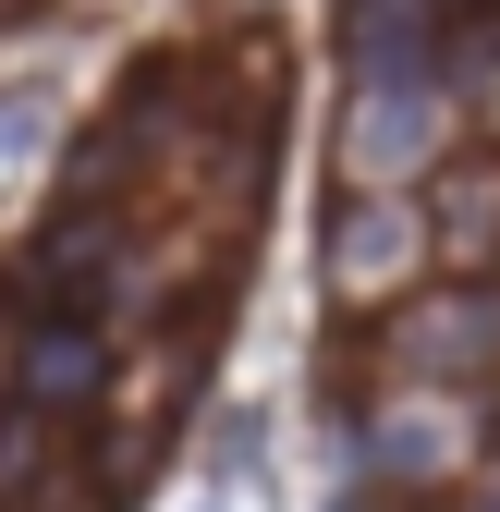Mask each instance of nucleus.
<instances>
[{
    "label": "nucleus",
    "instance_id": "f257e3e1",
    "mask_svg": "<svg viewBox=\"0 0 500 512\" xmlns=\"http://www.w3.org/2000/svg\"><path fill=\"white\" fill-rule=\"evenodd\" d=\"M500 354V305L488 293H440V305H403L391 317V366L403 378H476Z\"/></svg>",
    "mask_w": 500,
    "mask_h": 512
},
{
    "label": "nucleus",
    "instance_id": "f03ea898",
    "mask_svg": "<svg viewBox=\"0 0 500 512\" xmlns=\"http://www.w3.org/2000/svg\"><path fill=\"white\" fill-rule=\"evenodd\" d=\"M13 391L37 415H86L110 391V342L86 330V317H49V330H25V354H13Z\"/></svg>",
    "mask_w": 500,
    "mask_h": 512
},
{
    "label": "nucleus",
    "instance_id": "7ed1b4c3",
    "mask_svg": "<svg viewBox=\"0 0 500 512\" xmlns=\"http://www.w3.org/2000/svg\"><path fill=\"white\" fill-rule=\"evenodd\" d=\"M342 49H354V86H427V49H440V13L427 0H354L342 13Z\"/></svg>",
    "mask_w": 500,
    "mask_h": 512
},
{
    "label": "nucleus",
    "instance_id": "20e7f679",
    "mask_svg": "<svg viewBox=\"0 0 500 512\" xmlns=\"http://www.w3.org/2000/svg\"><path fill=\"white\" fill-rule=\"evenodd\" d=\"M415 256H427L415 208H391V196H354V208H330V281H342V293H379V281H403Z\"/></svg>",
    "mask_w": 500,
    "mask_h": 512
},
{
    "label": "nucleus",
    "instance_id": "39448f33",
    "mask_svg": "<svg viewBox=\"0 0 500 512\" xmlns=\"http://www.w3.org/2000/svg\"><path fill=\"white\" fill-rule=\"evenodd\" d=\"M415 232L440 244L452 269H488V256H500V171H488V159H452L440 183H427V220H415Z\"/></svg>",
    "mask_w": 500,
    "mask_h": 512
},
{
    "label": "nucleus",
    "instance_id": "423d86ee",
    "mask_svg": "<svg viewBox=\"0 0 500 512\" xmlns=\"http://www.w3.org/2000/svg\"><path fill=\"white\" fill-rule=\"evenodd\" d=\"M415 159H440V98L427 86H379V98H354V171L366 183H391Z\"/></svg>",
    "mask_w": 500,
    "mask_h": 512
},
{
    "label": "nucleus",
    "instance_id": "0eeeda50",
    "mask_svg": "<svg viewBox=\"0 0 500 512\" xmlns=\"http://www.w3.org/2000/svg\"><path fill=\"white\" fill-rule=\"evenodd\" d=\"M366 464H379V476H403V488H427V476H452L464 464V427L452 415H379V439H366Z\"/></svg>",
    "mask_w": 500,
    "mask_h": 512
},
{
    "label": "nucleus",
    "instance_id": "6e6552de",
    "mask_svg": "<svg viewBox=\"0 0 500 512\" xmlns=\"http://www.w3.org/2000/svg\"><path fill=\"white\" fill-rule=\"evenodd\" d=\"M25 13H37V0H0V25H25Z\"/></svg>",
    "mask_w": 500,
    "mask_h": 512
},
{
    "label": "nucleus",
    "instance_id": "1a4fd4ad",
    "mask_svg": "<svg viewBox=\"0 0 500 512\" xmlns=\"http://www.w3.org/2000/svg\"><path fill=\"white\" fill-rule=\"evenodd\" d=\"M476 512H500V476H488V488H476Z\"/></svg>",
    "mask_w": 500,
    "mask_h": 512
}]
</instances>
